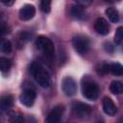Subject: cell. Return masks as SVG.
I'll return each instance as SVG.
<instances>
[{"label":"cell","instance_id":"obj_1","mask_svg":"<svg viewBox=\"0 0 123 123\" xmlns=\"http://www.w3.org/2000/svg\"><path fill=\"white\" fill-rule=\"evenodd\" d=\"M29 70H30V73L32 74V76L37 81V83L41 87L46 88V87L50 86V84H51L50 74L39 62H33L30 64Z\"/></svg>","mask_w":123,"mask_h":123},{"label":"cell","instance_id":"obj_2","mask_svg":"<svg viewBox=\"0 0 123 123\" xmlns=\"http://www.w3.org/2000/svg\"><path fill=\"white\" fill-rule=\"evenodd\" d=\"M82 93L88 100H96L99 96V86L94 81L86 78L82 82Z\"/></svg>","mask_w":123,"mask_h":123},{"label":"cell","instance_id":"obj_3","mask_svg":"<svg viewBox=\"0 0 123 123\" xmlns=\"http://www.w3.org/2000/svg\"><path fill=\"white\" fill-rule=\"evenodd\" d=\"M36 46L49 59H52L55 55V46L52 40L44 36H39L36 40Z\"/></svg>","mask_w":123,"mask_h":123},{"label":"cell","instance_id":"obj_4","mask_svg":"<svg viewBox=\"0 0 123 123\" xmlns=\"http://www.w3.org/2000/svg\"><path fill=\"white\" fill-rule=\"evenodd\" d=\"M72 44L75 51L81 56L87 54V52L89 51V40L85 36L82 35L75 36L72 38Z\"/></svg>","mask_w":123,"mask_h":123},{"label":"cell","instance_id":"obj_5","mask_svg":"<svg viewBox=\"0 0 123 123\" xmlns=\"http://www.w3.org/2000/svg\"><path fill=\"white\" fill-rule=\"evenodd\" d=\"M71 109L74 115H76L79 118H85L91 113L90 106L80 101H74L71 104Z\"/></svg>","mask_w":123,"mask_h":123},{"label":"cell","instance_id":"obj_6","mask_svg":"<svg viewBox=\"0 0 123 123\" xmlns=\"http://www.w3.org/2000/svg\"><path fill=\"white\" fill-rule=\"evenodd\" d=\"M36 98H37V92L32 87L24 88L19 96V100L21 104H23L26 107H32L36 101Z\"/></svg>","mask_w":123,"mask_h":123},{"label":"cell","instance_id":"obj_7","mask_svg":"<svg viewBox=\"0 0 123 123\" xmlns=\"http://www.w3.org/2000/svg\"><path fill=\"white\" fill-rule=\"evenodd\" d=\"M62 89L66 96H73L77 92V84L71 77H64L62 81Z\"/></svg>","mask_w":123,"mask_h":123},{"label":"cell","instance_id":"obj_8","mask_svg":"<svg viewBox=\"0 0 123 123\" xmlns=\"http://www.w3.org/2000/svg\"><path fill=\"white\" fill-rule=\"evenodd\" d=\"M63 111H64L63 106H62V105L56 106L48 113L45 123H61V119H62Z\"/></svg>","mask_w":123,"mask_h":123},{"label":"cell","instance_id":"obj_9","mask_svg":"<svg viewBox=\"0 0 123 123\" xmlns=\"http://www.w3.org/2000/svg\"><path fill=\"white\" fill-rule=\"evenodd\" d=\"M36 14V9L33 5L27 4L24 5L20 10H19V18L23 21H28L31 20Z\"/></svg>","mask_w":123,"mask_h":123},{"label":"cell","instance_id":"obj_10","mask_svg":"<svg viewBox=\"0 0 123 123\" xmlns=\"http://www.w3.org/2000/svg\"><path fill=\"white\" fill-rule=\"evenodd\" d=\"M94 30L96 31V33H98L99 35L102 36H106L109 34L110 32V25L108 23V21L103 18V17H99L96 19V21L94 22Z\"/></svg>","mask_w":123,"mask_h":123},{"label":"cell","instance_id":"obj_11","mask_svg":"<svg viewBox=\"0 0 123 123\" xmlns=\"http://www.w3.org/2000/svg\"><path fill=\"white\" fill-rule=\"evenodd\" d=\"M102 106H103V111L106 114L110 116H113L117 112V107L113 103V101L110 97H104L102 101Z\"/></svg>","mask_w":123,"mask_h":123},{"label":"cell","instance_id":"obj_12","mask_svg":"<svg viewBox=\"0 0 123 123\" xmlns=\"http://www.w3.org/2000/svg\"><path fill=\"white\" fill-rule=\"evenodd\" d=\"M13 105V97L10 94H5L0 97V109L3 111H9Z\"/></svg>","mask_w":123,"mask_h":123},{"label":"cell","instance_id":"obj_13","mask_svg":"<svg viewBox=\"0 0 123 123\" xmlns=\"http://www.w3.org/2000/svg\"><path fill=\"white\" fill-rule=\"evenodd\" d=\"M106 15L108 16V18L110 19L111 22L112 23H116L119 21V12L117 11V9H115L114 7H109L106 9L105 11Z\"/></svg>","mask_w":123,"mask_h":123},{"label":"cell","instance_id":"obj_14","mask_svg":"<svg viewBox=\"0 0 123 123\" xmlns=\"http://www.w3.org/2000/svg\"><path fill=\"white\" fill-rule=\"evenodd\" d=\"M70 12H71L72 16L77 17V18H82L85 13V7L79 3H76L71 7Z\"/></svg>","mask_w":123,"mask_h":123},{"label":"cell","instance_id":"obj_15","mask_svg":"<svg viewBox=\"0 0 123 123\" xmlns=\"http://www.w3.org/2000/svg\"><path fill=\"white\" fill-rule=\"evenodd\" d=\"M110 90L115 95H119L123 91V85L120 81H112L110 85Z\"/></svg>","mask_w":123,"mask_h":123},{"label":"cell","instance_id":"obj_16","mask_svg":"<svg viewBox=\"0 0 123 123\" xmlns=\"http://www.w3.org/2000/svg\"><path fill=\"white\" fill-rule=\"evenodd\" d=\"M109 72L115 76H121L123 74V66L119 62H113L109 64Z\"/></svg>","mask_w":123,"mask_h":123},{"label":"cell","instance_id":"obj_17","mask_svg":"<svg viewBox=\"0 0 123 123\" xmlns=\"http://www.w3.org/2000/svg\"><path fill=\"white\" fill-rule=\"evenodd\" d=\"M8 117L9 121L11 123H23L24 122V117L20 113H17L12 111H9L8 112Z\"/></svg>","mask_w":123,"mask_h":123},{"label":"cell","instance_id":"obj_18","mask_svg":"<svg viewBox=\"0 0 123 123\" xmlns=\"http://www.w3.org/2000/svg\"><path fill=\"white\" fill-rule=\"evenodd\" d=\"M12 46L10 40L6 39V38H1L0 39V51H2L3 53L9 54L12 52Z\"/></svg>","mask_w":123,"mask_h":123},{"label":"cell","instance_id":"obj_19","mask_svg":"<svg viewBox=\"0 0 123 123\" xmlns=\"http://www.w3.org/2000/svg\"><path fill=\"white\" fill-rule=\"evenodd\" d=\"M11 61L7 58H0V71L1 72H7L9 71V69L11 68Z\"/></svg>","mask_w":123,"mask_h":123},{"label":"cell","instance_id":"obj_20","mask_svg":"<svg viewBox=\"0 0 123 123\" xmlns=\"http://www.w3.org/2000/svg\"><path fill=\"white\" fill-rule=\"evenodd\" d=\"M39 7H40V10L44 12V13H48L51 10V1H48V0H43L40 2L39 4Z\"/></svg>","mask_w":123,"mask_h":123},{"label":"cell","instance_id":"obj_21","mask_svg":"<svg viewBox=\"0 0 123 123\" xmlns=\"http://www.w3.org/2000/svg\"><path fill=\"white\" fill-rule=\"evenodd\" d=\"M122 38H123V27H118L116 32H115V35H114V42L116 44H120L121 41H122Z\"/></svg>","mask_w":123,"mask_h":123},{"label":"cell","instance_id":"obj_22","mask_svg":"<svg viewBox=\"0 0 123 123\" xmlns=\"http://www.w3.org/2000/svg\"><path fill=\"white\" fill-rule=\"evenodd\" d=\"M7 33H8V28L5 24V22H2L0 20V37H2L3 35H5Z\"/></svg>","mask_w":123,"mask_h":123},{"label":"cell","instance_id":"obj_23","mask_svg":"<svg viewBox=\"0 0 123 123\" xmlns=\"http://www.w3.org/2000/svg\"><path fill=\"white\" fill-rule=\"evenodd\" d=\"M108 72H109V64H106V63L102 64V65L100 66L99 73H101V74H106V73H108Z\"/></svg>","mask_w":123,"mask_h":123},{"label":"cell","instance_id":"obj_24","mask_svg":"<svg viewBox=\"0 0 123 123\" xmlns=\"http://www.w3.org/2000/svg\"><path fill=\"white\" fill-rule=\"evenodd\" d=\"M104 48H105L106 51H108V52H110V53L113 52V50H114V47H113L110 42H106V43L104 44Z\"/></svg>","mask_w":123,"mask_h":123},{"label":"cell","instance_id":"obj_25","mask_svg":"<svg viewBox=\"0 0 123 123\" xmlns=\"http://www.w3.org/2000/svg\"><path fill=\"white\" fill-rule=\"evenodd\" d=\"M4 5H6V6H11V5H12L13 4V1H10V2H7V1H1Z\"/></svg>","mask_w":123,"mask_h":123},{"label":"cell","instance_id":"obj_26","mask_svg":"<svg viewBox=\"0 0 123 123\" xmlns=\"http://www.w3.org/2000/svg\"><path fill=\"white\" fill-rule=\"evenodd\" d=\"M118 123H122V122H121V119H120V120L118 121Z\"/></svg>","mask_w":123,"mask_h":123},{"label":"cell","instance_id":"obj_27","mask_svg":"<svg viewBox=\"0 0 123 123\" xmlns=\"http://www.w3.org/2000/svg\"><path fill=\"white\" fill-rule=\"evenodd\" d=\"M99 123H102V122H99Z\"/></svg>","mask_w":123,"mask_h":123}]
</instances>
